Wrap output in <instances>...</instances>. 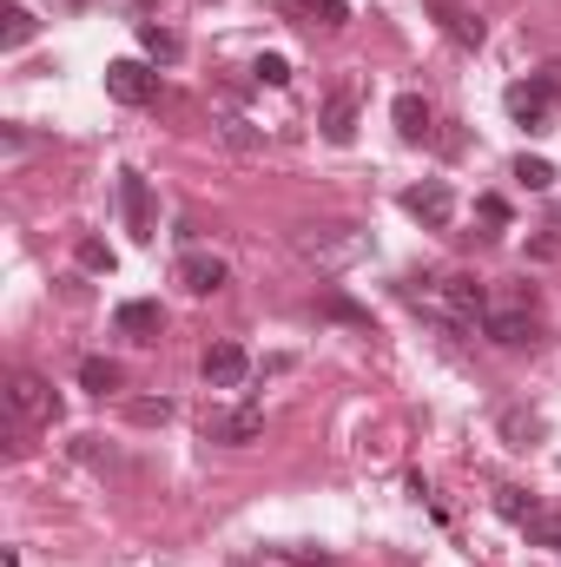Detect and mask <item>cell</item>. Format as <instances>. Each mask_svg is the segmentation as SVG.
<instances>
[{"label": "cell", "mask_w": 561, "mask_h": 567, "mask_svg": "<svg viewBox=\"0 0 561 567\" xmlns=\"http://www.w3.org/2000/svg\"><path fill=\"white\" fill-rule=\"evenodd\" d=\"M496 515H502V522H516V528H529L542 508H536V495H529V488H496Z\"/></svg>", "instance_id": "obj_17"}, {"label": "cell", "mask_w": 561, "mask_h": 567, "mask_svg": "<svg viewBox=\"0 0 561 567\" xmlns=\"http://www.w3.org/2000/svg\"><path fill=\"white\" fill-rule=\"evenodd\" d=\"M133 423H172V403H165V396H159V403L145 396V403H133Z\"/></svg>", "instance_id": "obj_26"}, {"label": "cell", "mask_w": 561, "mask_h": 567, "mask_svg": "<svg viewBox=\"0 0 561 567\" xmlns=\"http://www.w3.org/2000/svg\"><path fill=\"white\" fill-rule=\"evenodd\" d=\"M476 212H482V225H509V198H496V192H482Z\"/></svg>", "instance_id": "obj_25"}, {"label": "cell", "mask_w": 561, "mask_h": 567, "mask_svg": "<svg viewBox=\"0 0 561 567\" xmlns=\"http://www.w3.org/2000/svg\"><path fill=\"white\" fill-rule=\"evenodd\" d=\"M429 317H442L449 330H476L489 317V290L469 278V271H449V278H429Z\"/></svg>", "instance_id": "obj_1"}, {"label": "cell", "mask_w": 561, "mask_h": 567, "mask_svg": "<svg viewBox=\"0 0 561 567\" xmlns=\"http://www.w3.org/2000/svg\"><path fill=\"white\" fill-rule=\"evenodd\" d=\"M390 120H397V133L410 145H422L429 140V106H422L417 93H397V106H390Z\"/></svg>", "instance_id": "obj_16"}, {"label": "cell", "mask_w": 561, "mask_h": 567, "mask_svg": "<svg viewBox=\"0 0 561 567\" xmlns=\"http://www.w3.org/2000/svg\"><path fill=\"white\" fill-rule=\"evenodd\" d=\"M120 218H126V231H133V245H152V185H145V172H120Z\"/></svg>", "instance_id": "obj_5"}, {"label": "cell", "mask_w": 561, "mask_h": 567, "mask_svg": "<svg viewBox=\"0 0 561 567\" xmlns=\"http://www.w3.org/2000/svg\"><path fill=\"white\" fill-rule=\"evenodd\" d=\"M113 330H120L126 343H159V337H165V310H159L152 297H133V303L113 310Z\"/></svg>", "instance_id": "obj_10"}, {"label": "cell", "mask_w": 561, "mask_h": 567, "mask_svg": "<svg viewBox=\"0 0 561 567\" xmlns=\"http://www.w3.org/2000/svg\"><path fill=\"white\" fill-rule=\"evenodd\" d=\"M555 86H549V73H536V80H516L509 93H502V113L522 126V133H555Z\"/></svg>", "instance_id": "obj_3"}, {"label": "cell", "mask_w": 561, "mask_h": 567, "mask_svg": "<svg viewBox=\"0 0 561 567\" xmlns=\"http://www.w3.org/2000/svg\"><path fill=\"white\" fill-rule=\"evenodd\" d=\"M297 251L317 258V265H337V258H357V231L350 225H324L317 238H297Z\"/></svg>", "instance_id": "obj_13"}, {"label": "cell", "mask_w": 561, "mask_h": 567, "mask_svg": "<svg viewBox=\"0 0 561 567\" xmlns=\"http://www.w3.org/2000/svg\"><path fill=\"white\" fill-rule=\"evenodd\" d=\"M80 271H113V251L100 238H80Z\"/></svg>", "instance_id": "obj_23"}, {"label": "cell", "mask_w": 561, "mask_h": 567, "mask_svg": "<svg viewBox=\"0 0 561 567\" xmlns=\"http://www.w3.org/2000/svg\"><path fill=\"white\" fill-rule=\"evenodd\" d=\"M482 337H489V343H502V350H529V343H542L536 290H516L509 303H489V317H482Z\"/></svg>", "instance_id": "obj_2"}, {"label": "cell", "mask_w": 561, "mask_h": 567, "mask_svg": "<svg viewBox=\"0 0 561 567\" xmlns=\"http://www.w3.org/2000/svg\"><path fill=\"white\" fill-rule=\"evenodd\" d=\"M198 370H205V383H212V390H238V383L252 377V357H245L238 343H212Z\"/></svg>", "instance_id": "obj_11"}, {"label": "cell", "mask_w": 561, "mask_h": 567, "mask_svg": "<svg viewBox=\"0 0 561 567\" xmlns=\"http://www.w3.org/2000/svg\"><path fill=\"white\" fill-rule=\"evenodd\" d=\"M140 47L159 60V66H172V60H178V33H172V27H159V20H140Z\"/></svg>", "instance_id": "obj_18"}, {"label": "cell", "mask_w": 561, "mask_h": 567, "mask_svg": "<svg viewBox=\"0 0 561 567\" xmlns=\"http://www.w3.org/2000/svg\"><path fill=\"white\" fill-rule=\"evenodd\" d=\"M258 435H265V410L258 403H238V410H212L205 416V442H232L238 449V442H258Z\"/></svg>", "instance_id": "obj_9"}, {"label": "cell", "mask_w": 561, "mask_h": 567, "mask_svg": "<svg viewBox=\"0 0 561 567\" xmlns=\"http://www.w3.org/2000/svg\"><path fill=\"white\" fill-rule=\"evenodd\" d=\"M436 20H442V33H449L456 47H482V20H469V13H456V7H436Z\"/></svg>", "instance_id": "obj_20"}, {"label": "cell", "mask_w": 561, "mask_h": 567, "mask_svg": "<svg viewBox=\"0 0 561 567\" xmlns=\"http://www.w3.org/2000/svg\"><path fill=\"white\" fill-rule=\"evenodd\" d=\"M516 178H522L529 192H549V185H555V165H549V158H529V152H522V158H516Z\"/></svg>", "instance_id": "obj_21"}, {"label": "cell", "mask_w": 561, "mask_h": 567, "mask_svg": "<svg viewBox=\"0 0 561 567\" xmlns=\"http://www.w3.org/2000/svg\"><path fill=\"white\" fill-rule=\"evenodd\" d=\"M7 403H13V416H27V423H53V416H60L53 383H47V377H33V370H20V377L7 383Z\"/></svg>", "instance_id": "obj_6"}, {"label": "cell", "mask_w": 561, "mask_h": 567, "mask_svg": "<svg viewBox=\"0 0 561 567\" xmlns=\"http://www.w3.org/2000/svg\"><path fill=\"white\" fill-rule=\"evenodd\" d=\"M290 20H304V27H344L350 20V7L344 0H278Z\"/></svg>", "instance_id": "obj_14"}, {"label": "cell", "mask_w": 561, "mask_h": 567, "mask_svg": "<svg viewBox=\"0 0 561 567\" xmlns=\"http://www.w3.org/2000/svg\"><path fill=\"white\" fill-rule=\"evenodd\" d=\"M502 435H516V449H529V435H542V423L522 416V410H509V416H502Z\"/></svg>", "instance_id": "obj_24"}, {"label": "cell", "mask_w": 561, "mask_h": 567, "mask_svg": "<svg viewBox=\"0 0 561 567\" xmlns=\"http://www.w3.org/2000/svg\"><path fill=\"white\" fill-rule=\"evenodd\" d=\"M252 73H258V86H290V60L284 53H258Z\"/></svg>", "instance_id": "obj_22"}, {"label": "cell", "mask_w": 561, "mask_h": 567, "mask_svg": "<svg viewBox=\"0 0 561 567\" xmlns=\"http://www.w3.org/2000/svg\"><path fill=\"white\" fill-rule=\"evenodd\" d=\"M225 140H232V145H245V152H252V145H258V133H252V126H245V120L232 113V120H225Z\"/></svg>", "instance_id": "obj_27"}, {"label": "cell", "mask_w": 561, "mask_h": 567, "mask_svg": "<svg viewBox=\"0 0 561 567\" xmlns=\"http://www.w3.org/2000/svg\"><path fill=\"white\" fill-rule=\"evenodd\" d=\"M0 20H7V27H0V47H7V53H20V47H27V40H33V27H40V20H33V13H27V7H7V13H0Z\"/></svg>", "instance_id": "obj_19"}, {"label": "cell", "mask_w": 561, "mask_h": 567, "mask_svg": "<svg viewBox=\"0 0 561 567\" xmlns=\"http://www.w3.org/2000/svg\"><path fill=\"white\" fill-rule=\"evenodd\" d=\"M120 383H126V370H120L113 357H86V363H80V390H93V396H120Z\"/></svg>", "instance_id": "obj_15"}, {"label": "cell", "mask_w": 561, "mask_h": 567, "mask_svg": "<svg viewBox=\"0 0 561 567\" xmlns=\"http://www.w3.org/2000/svg\"><path fill=\"white\" fill-rule=\"evenodd\" d=\"M404 212H410L417 225H429V231H449V218H456V192H449L442 178H422V185L404 192Z\"/></svg>", "instance_id": "obj_7"}, {"label": "cell", "mask_w": 561, "mask_h": 567, "mask_svg": "<svg viewBox=\"0 0 561 567\" xmlns=\"http://www.w3.org/2000/svg\"><path fill=\"white\" fill-rule=\"evenodd\" d=\"M106 100H120V106H152V100H159V73H152L145 60H113V66H106Z\"/></svg>", "instance_id": "obj_4"}, {"label": "cell", "mask_w": 561, "mask_h": 567, "mask_svg": "<svg viewBox=\"0 0 561 567\" xmlns=\"http://www.w3.org/2000/svg\"><path fill=\"white\" fill-rule=\"evenodd\" d=\"M324 140H330V145H350V140H357V86H350V80L324 100Z\"/></svg>", "instance_id": "obj_12"}, {"label": "cell", "mask_w": 561, "mask_h": 567, "mask_svg": "<svg viewBox=\"0 0 561 567\" xmlns=\"http://www.w3.org/2000/svg\"><path fill=\"white\" fill-rule=\"evenodd\" d=\"M225 258H212V251H185L178 265H172V284L185 290V297H212V290H225Z\"/></svg>", "instance_id": "obj_8"}]
</instances>
